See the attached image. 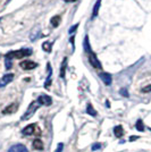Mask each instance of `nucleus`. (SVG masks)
<instances>
[{
  "label": "nucleus",
  "instance_id": "nucleus-1",
  "mask_svg": "<svg viewBox=\"0 0 151 152\" xmlns=\"http://www.w3.org/2000/svg\"><path fill=\"white\" fill-rule=\"evenodd\" d=\"M32 55V50L30 48H23L20 50H14V51H9L7 55H6V58L10 59H22L25 58V57H29Z\"/></svg>",
  "mask_w": 151,
  "mask_h": 152
},
{
  "label": "nucleus",
  "instance_id": "nucleus-2",
  "mask_svg": "<svg viewBox=\"0 0 151 152\" xmlns=\"http://www.w3.org/2000/svg\"><path fill=\"white\" fill-rule=\"evenodd\" d=\"M40 107V104H39V102L38 101H33L31 104L29 106V109L26 110V112L22 116V120H27V119H30L31 117L33 116L34 114H35V111L38 110V108Z\"/></svg>",
  "mask_w": 151,
  "mask_h": 152
},
{
  "label": "nucleus",
  "instance_id": "nucleus-3",
  "mask_svg": "<svg viewBox=\"0 0 151 152\" xmlns=\"http://www.w3.org/2000/svg\"><path fill=\"white\" fill-rule=\"evenodd\" d=\"M89 61H90L91 66L94 67V68H97V69H101V68H102L101 63L99 61V59L97 58V55L94 53L93 51H91V52L89 53Z\"/></svg>",
  "mask_w": 151,
  "mask_h": 152
},
{
  "label": "nucleus",
  "instance_id": "nucleus-4",
  "mask_svg": "<svg viewBox=\"0 0 151 152\" xmlns=\"http://www.w3.org/2000/svg\"><path fill=\"white\" fill-rule=\"evenodd\" d=\"M20 67H22L25 71H32V69L38 67V64L32 61V60H23L20 63Z\"/></svg>",
  "mask_w": 151,
  "mask_h": 152
},
{
  "label": "nucleus",
  "instance_id": "nucleus-5",
  "mask_svg": "<svg viewBox=\"0 0 151 152\" xmlns=\"http://www.w3.org/2000/svg\"><path fill=\"white\" fill-rule=\"evenodd\" d=\"M13 80H14V74L9 73V74L4 75V76L0 79V87H4V86H6V85H8Z\"/></svg>",
  "mask_w": 151,
  "mask_h": 152
},
{
  "label": "nucleus",
  "instance_id": "nucleus-6",
  "mask_svg": "<svg viewBox=\"0 0 151 152\" xmlns=\"http://www.w3.org/2000/svg\"><path fill=\"white\" fill-rule=\"evenodd\" d=\"M36 101L39 102V104L40 106H51V103H52V99H51L49 95H40L39 97V99L36 100Z\"/></svg>",
  "mask_w": 151,
  "mask_h": 152
},
{
  "label": "nucleus",
  "instance_id": "nucleus-7",
  "mask_svg": "<svg viewBox=\"0 0 151 152\" xmlns=\"http://www.w3.org/2000/svg\"><path fill=\"white\" fill-rule=\"evenodd\" d=\"M40 36H41V27L38 25L36 27H34V29L32 30V32H31V34H30V40H31L32 42H34Z\"/></svg>",
  "mask_w": 151,
  "mask_h": 152
},
{
  "label": "nucleus",
  "instance_id": "nucleus-8",
  "mask_svg": "<svg viewBox=\"0 0 151 152\" xmlns=\"http://www.w3.org/2000/svg\"><path fill=\"white\" fill-rule=\"evenodd\" d=\"M17 109H18V104L17 103H12V104H9L8 107H6L2 110V114L4 115H12V114L17 111Z\"/></svg>",
  "mask_w": 151,
  "mask_h": 152
},
{
  "label": "nucleus",
  "instance_id": "nucleus-9",
  "mask_svg": "<svg viewBox=\"0 0 151 152\" xmlns=\"http://www.w3.org/2000/svg\"><path fill=\"white\" fill-rule=\"evenodd\" d=\"M8 152H29L27 151V148L23 144H15L13 146L9 148Z\"/></svg>",
  "mask_w": 151,
  "mask_h": 152
},
{
  "label": "nucleus",
  "instance_id": "nucleus-10",
  "mask_svg": "<svg viewBox=\"0 0 151 152\" xmlns=\"http://www.w3.org/2000/svg\"><path fill=\"white\" fill-rule=\"evenodd\" d=\"M99 77L100 80L106 84V85H110L111 82H113V79H111V75L108 74V73H100L99 74Z\"/></svg>",
  "mask_w": 151,
  "mask_h": 152
},
{
  "label": "nucleus",
  "instance_id": "nucleus-11",
  "mask_svg": "<svg viewBox=\"0 0 151 152\" xmlns=\"http://www.w3.org/2000/svg\"><path fill=\"white\" fill-rule=\"evenodd\" d=\"M100 6H101V0H97L95 1V4H94V7H93V10H92V16H91V18L94 19L98 14H99V9H100Z\"/></svg>",
  "mask_w": 151,
  "mask_h": 152
},
{
  "label": "nucleus",
  "instance_id": "nucleus-12",
  "mask_svg": "<svg viewBox=\"0 0 151 152\" xmlns=\"http://www.w3.org/2000/svg\"><path fill=\"white\" fill-rule=\"evenodd\" d=\"M34 130H35V125H34V124H31V125L26 126L24 130H22V133H23L24 135H31V134L34 133Z\"/></svg>",
  "mask_w": 151,
  "mask_h": 152
},
{
  "label": "nucleus",
  "instance_id": "nucleus-13",
  "mask_svg": "<svg viewBox=\"0 0 151 152\" xmlns=\"http://www.w3.org/2000/svg\"><path fill=\"white\" fill-rule=\"evenodd\" d=\"M47 67H48V77H47V82L44 83V87L46 89H49V85L51 84V66L50 63L47 64Z\"/></svg>",
  "mask_w": 151,
  "mask_h": 152
},
{
  "label": "nucleus",
  "instance_id": "nucleus-14",
  "mask_svg": "<svg viewBox=\"0 0 151 152\" xmlns=\"http://www.w3.org/2000/svg\"><path fill=\"white\" fill-rule=\"evenodd\" d=\"M83 48H84V51L87 52V53H90L91 52V44L89 43V36L85 35L84 37V41H83Z\"/></svg>",
  "mask_w": 151,
  "mask_h": 152
},
{
  "label": "nucleus",
  "instance_id": "nucleus-15",
  "mask_svg": "<svg viewBox=\"0 0 151 152\" xmlns=\"http://www.w3.org/2000/svg\"><path fill=\"white\" fill-rule=\"evenodd\" d=\"M33 148L35 149V150H39V151H41L43 150V142L41 140H39V138H36L33 141Z\"/></svg>",
  "mask_w": 151,
  "mask_h": 152
},
{
  "label": "nucleus",
  "instance_id": "nucleus-16",
  "mask_svg": "<svg viewBox=\"0 0 151 152\" xmlns=\"http://www.w3.org/2000/svg\"><path fill=\"white\" fill-rule=\"evenodd\" d=\"M60 21H61V18H60V16L59 15H56V16H53L52 18H51V25L53 26V27H58L59 26V24H60Z\"/></svg>",
  "mask_w": 151,
  "mask_h": 152
},
{
  "label": "nucleus",
  "instance_id": "nucleus-17",
  "mask_svg": "<svg viewBox=\"0 0 151 152\" xmlns=\"http://www.w3.org/2000/svg\"><path fill=\"white\" fill-rule=\"evenodd\" d=\"M67 57H65L63 60V64H61V68H60V77L64 79L65 77V72H66V67H67Z\"/></svg>",
  "mask_w": 151,
  "mask_h": 152
},
{
  "label": "nucleus",
  "instance_id": "nucleus-18",
  "mask_svg": "<svg viewBox=\"0 0 151 152\" xmlns=\"http://www.w3.org/2000/svg\"><path fill=\"white\" fill-rule=\"evenodd\" d=\"M114 133H115V135L117 138H122L124 135V130H123V127L121 125H118V126H116L114 128Z\"/></svg>",
  "mask_w": 151,
  "mask_h": 152
},
{
  "label": "nucleus",
  "instance_id": "nucleus-19",
  "mask_svg": "<svg viewBox=\"0 0 151 152\" xmlns=\"http://www.w3.org/2000/svg\"><path fill=\"white\" fill-rule=\"evenodd\" d=\"M86 112H87L89 115H91L92 117L97 116V111L94 110L93 106H92L91 103H89V104H87V107H86Z\"/></svg>",
  "mask_w": 151,
  "mask_h": 152
},
{
  "label": "nucleus",
  "instance_id": "nucleus-20",
  "mask_svg": "<svg viewBox=\"0 0 151 152\" xmlns=\"http://www.w3.org/2000/svg\"><path fill=\"white\" fill-rule=\"evenodd\" d=\"M51 45H52V42H49V41L43 42V44H42L43 50L47 51V52H51Z\"/></svg>",
  "mask_w": 151,
  "mask_h": 152
},
{
  "label": "nucleus",
  "instance_id": "nucleus-21",
  "mask_svg": "<svg viewBox=\"0 0 151 152\" xmlns=\"http://www.w3.org/2000/svg\"><path fill=\"white\" fill-rule=\"evenodd\" d=\"M135 127H137V130H139V132H143L144 130V125H143V123H142V120H141V119H139V120L137 122Z\"/></svg>",
  "mask_w": 151,
  "mask_h": 152
},
{
  "label": "nucleus",
  "instance_id": "nucleus-22",
  "mask_svg": "<svg viewBox=\"0 0 151 152\" xmlns=\"http://www.w3.org/2000/svg\"><path fill=\"white\" fill-rule=\"evenodd\" d=\"M12 65H13V60L6 58V60H5V66H6V68H7V69H10V68H12Z\"/></svg>",
  "mask_w": 151,
  "mask_h": 152
},
{
  "label": "nucleus",
  "instance_id": "nucleus-23",
  "mask_svg": "<svg viewBox=\"0 0 151 152\" xmlns=\"http://www.w3.org/2000/svg\"><path fill=\"white\" fill-rule=\"evenodd\" d=\"M77 27H79V24H75V25L71 26V27H69V30H68V33H69V34H73V33H75V31L77 30Z\"/></svg>",
  "mask_w": 151,
  "mask_h": 152
},
{
  "label": "nucleus",
  "instance_id": "nucleus-24",
  "mask_svg": "<svg viewBox=\"0 0 151 152\" xmlns=\"http://www.w3.org/2000/svg\"><path fill=\"white\" fill-rule=\"evenodd\" d=\"M63 150H64V144H63V143H59L55 152H63Z\"/></svg>",
  "mask_w": 151,
  "mask_h": 152
},
{
  "label": "nucleus",
  "instance_id": "nucleus-25",
  "mask_svg": "<svg viewBox=\"0 0 151 152\" xmlns=\"http://www.w3.org/2000/svg\"><path fill=\"white\" fill-rule=\"evenodd\" d=\"M119 93L122 94L123 97H129V92H127V90H126V89H122V90L119 91Z\"/></svg>",
  "mask_w": 151,
  "mask_h": 152
},
{
  "label": "nucleus",
  "instance_id": "nucleus-26",
  "mask_svg": "<svg viewBox=\"0 0 151 152\" xmlns=\"http://www.w3.org/2000/svg\"><path fill=\"white\" fill-rule=\"evenodd\" d=\"M150 91H151V84L142 89V92H143V93H148V92H150Z\"/></svg>",
  "mask_w": 151,
  "mask_h": 152
},
{
  "label": "nucleus",
  "instance_id": "nucleus-27",
  "mask_svg": "<svg viewBox=\"0 0 151 152\" xmlns=\"http://www.w3.org/2000/svg\"><path fill=\"white\" fill-rule=\"evenodd\" d=\"M101 148V145L99 143H95V144L92 145V151H97V150H99Z\"/></svg>",
  "mask_w": 151,
  "mask_h": 152
},
{
  "label": "nucleus",
  "instance_id": "nucleus-28",
  "mask_svg": "<svg viewBox=\"0 0 151 152\" xmlns=\"http://www.w3.org/2000/svg\"><path fill=\"white\" fill-rule=\"evenodd\" d=\"M137 136H131V138H129V141H134V140H137Z\"/></svg>",
  "mask_w": 151,
  "mask_h": 152
},
{
  "label": "nucleus",
  "instance_id": "nucleus-29",
  "mask_svg": "<svg viewBox=\"0 0 151 152\" xmlns=\"http://www.w3.org/2000/svg\"><path fill=\"white\" fill-rule=\"evenodd\" d=\"M65 2H75L76 0H64Z\"/></svg>",
  "mask_w": 151,
  "mask_h": 152
},
{
  "label": "nucleus",
  "instance_id": "nucleus-30",
  "mask_svg": "<svg viewBox=\"0 0 151 152\" xmlns=\"http://www.w3.org/2000/svg\"><path fill=\"white\" fill-rule=\"evenodd\" d=\"M106 106H107L108 108H109V107H110V103H109V101H107V102H106Z\"/></svg>",
  "mask_w": 151,
  "mask_h": 152
},
{
  "label": "nucleus",
  "instance_id": "nucleus-31",
  "mask_svg": "<svg viewBox=\"0 0 151 152\" xmlns=\"http://www.w3.org/2000/svg\"><path fill=\"white\" fill-rule=\"evenodd\" d=\"M0 21H1V18H0Z\"/></svg>",
  "mask_w": 151,
  "mask_h": 152
}]
</instances>
